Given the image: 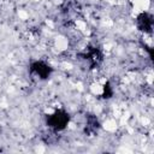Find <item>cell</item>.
Here are the masks:
<instances>
[{"instance_id":"6da1fadb","label":"cell","mask_w":154,"mask_h":154,"mask_svg":"<svg viewBox=\"0 0 154 154\" xmlns=\"http://www.w3.org/2000/svg\"><path fill=\"white\" fill-rule=\"evenodd\" d=\"M70 122V116L64 109H57L47 117V125L54 131L64 130Z\"/></svg>"},{"instance_id":"7a4b0ae2","label":"cell","mask_w":154,"mask_h":154,"mask_svg":"<svg viewBox=\"0 0 154 154\" xmlns=\"http://www.w3.org/2000/svg\"><path fill=\"white\" fill-rule=\"evenodd\" d=\"M29 71H30L31 75H34L38 79H47V78L51 77V75L53 72V69L46 61H43V60H36V61H32L30 64Z\"/></svg>"},{"instance_id":"3957f363","label":"cell","mask_w":154,"mask_h":154,"mask_svg":"<svg viewBox=\"0 0 154 154\" xmlns=\"http://www.w3.org/2000/svg\"><path fill=\"white\" fill-rule=\"evenodd\" d=\"M136 23H137V28L141 31L150 32L152 31V28H153V17L148 12H142V13H140L137 16Z\"/></svg>"},{"instance_id":"277c9868","label":"cell","mask_w":154,"mask_h":154,"mask_svg":"<svg viewBox=\"0 0 154 154\" xmlns=\"http://www.w3.org/2000/svg\"><path fill=\"white\" fill-rule=\"evenodd\" d=\"M112 96V88L109 83H106L103 87V97H111Z\"/></svg>"}]
</instances>
